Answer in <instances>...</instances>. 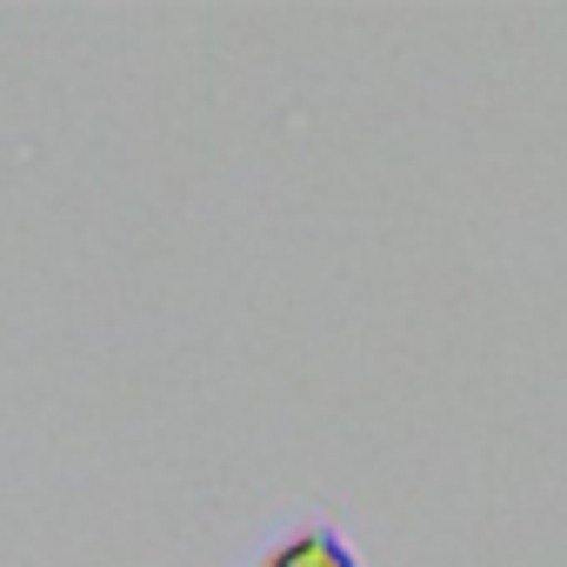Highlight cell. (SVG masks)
I'll return each instance as SVG.
<instances>
[{"label":"cell","mask_w":567,"mask_h":567,"mask_svg":"<svg viewBox=\"0 0 567 567\" xmlns=\"http://www.w3.org/2000/svg\"><path fill=\"white\" fill-rule=\"evenodd\" d=\"M267 567H354V554H348L328 527H308V534H295L288 547H280Z\"/></svg>","instance_id":"obj_1"}]
</instances>
